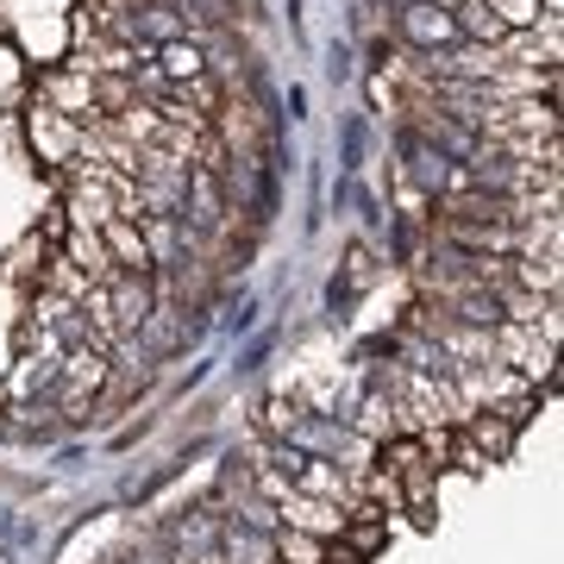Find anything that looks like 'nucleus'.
<instances>
[{"label": "nucleus", "instance_id": "2", "mask_svg": "<svg viewBox=\"0 0 564 564\" xmlns=\"http://www.w3.org/2000/svg\"><path fill=\"white\" fill-rule=\"evenodd\" d=\"M107 307H113V333H120V339H132V333L158 314L151 276H139V270H113V276H107Z\"/></svg>", "mask_w": 564, "mask_h": 564}, {"label": "nucleus", "instance_id": "21", "mask_svg": "<svg viewBox=\"0 0 564 564\" xmlns=\"http://www.w3.org/2000/svg\"><path fill=\"white\" fill-rule=\"evenodd\" d=\"M176 564H226V558H220V545H214V552H195V558H176Z\"/></svg>", "mask_w": 564, "mask_h": 564}, {"label": "nucleus", "instance_id": "3", "mask_svg": "<svg viewBox=\"0 0 564 564\" xmlns=\"http://www.w3.org/2000/svg\"><path fill=\"white\" fill-rule=\"evenodd\" d=\"M282 527H295V533H314V540H339L345 527V508L339 502H321V496H302V489H289L276 502Z\"/></svg>", "mask_w": 564, "mask_h": 564}, {"label": "nucleus", "instance_id": "11", "mask_svg": "<svg viewBox=\"0 0 564 564\" xmlns=\"http://www.w3.org/2000/svg\"><path fill=\"white\" fill-rule=\"evenodd\" d=\"M514 433H521V426H508L502 414H470V421H464V445H470V452H477V458H508V452H514Z\"/></svg>", "mask_w": 564, "mask_h": 564}, {"label": "nucleus", "instance_id": "14", "mask_svg": "<svg viewBox=\"0 0 564 564\" xmlns=\"http://www.w3.org/2000/svg\"><path fill=\"white\" fill-rule=\"evenodd\" d=\"M63 263H69V270H82L88 282H107V276H113L107 245H101V232H95V226H76V232H69V251H63Z\"/></svg>", "mask_w": 564, "mask_h": 564}, {"label": "nucleus", "instance_id": "5", "mask_svg": "<svg viewBox=\"0 0 564 564\" xmlns=\"http://www.w3.org/2000/svg\"><path fill=\"white\" fill-rule=\"evenodd\" d=\"M44 95H51V107H57V113H69V120H101V107H95V76H88V69H76V63H69V69H63V76H51L44 82Z\"/></svg>", "mask_w": 564, "mask_h": 564}, {"label": "nucleus", "instance_id": "7", "mask_svg": "<svg viewBox=\"0 0 564 564\" xmlns=\"http://www.w3.org/2000/svg\"><path fill=\"white\" fill-rule=\"evenodd\" d=\"M289 484L302 489V496H321V502H351V470H339L333 458H307L302 452V464H295V477Z\"/></svg>", "mask_w": 564, "mask_h": 564}, {"label": "nucleus", "instance_id": "12", "mask_svg": "<svg viewBox=\"0 0 564 564\" xmlns=\"http://www.w3.org/2000/svg\"><path fill=\"white\" fill-rule=\"evenodd\" d=\"M69 214H76V226H95V232H101L107 220H120V207L107 195V176H82L76 188H69Z\"/></svg>", "mask_w": 564, "mask_h": 564}, {"label": "nucleus", "instance_id": "16", "mask_svg": "<svg viewBox=\"0 0 564 564\" xmlns=\"http://www.w3.org/2000/svg\"><path fill=\"white\" fill-rule=\"evenodd\" d=\"M452 25H458V39H470V44H502V39H508V32L496 25V13H489L484 0H458Z\"/></svg>", "mask_w": 564, "mask_h": 564}, {"label": "nucleus", "instance_id": "8", "mask_svg": "<svg viewBox=\"0 0 564 564\" xmlns=\"http://www.w3.org/2000/svg\"><path fill=\"white\" fill-rule=\"evenodd\" d=\"M32 144H39L51 163H69L82 151V126L69 120V113H57V107H39V113H32Z\"/></svg>", "mask_w": 564, "mask_h": 564}, {"label": "nucleus", "instance_id": "19", "mask_svg": "<svg viewBox=\"0 0 564 564\" xmlns=\"http://www.w3.org/2000/svg\"><path fill=\"white\" fill-rule=\"evenodd\" d=\"M295 421H302V408H295V402H270V408H263V426L282 433V440H289V426H295Z\"/></svg>", "mask_w": 564, "mask_h": 564}, {"label": "nucleus", "instance_id": "20", "mask_svg": "<svg viewBox=\"0 0 564 564\" xmlns=\"http://www.w3.org/2000/svg\"><path fill=\"white\" fill-rule=\"evenodd\" d=\"M95 95H101V101H113V107H132V88H126V82H101Z\"/></svg>", "mask_w": 564, "mask_h": 564}, {"label": "nucleus", "instance_id": "4", "mask_svg": "<svg viewBox=\"0 0 564 564\" xmlns=\"http://www.w3.org/2000/svg\"><path fill=\"white\" fill-rule=\"evenodd\" d=\"M402 39H408V44H421V51H445V44H458L452 7H433V0H408V7H402Z\"/></svg>", "mask_w": 564, "mask_h": 564}, {"label": "nucleus", "instance_id": "6", "mask_svg": "<svg viewBox=\"0 0 564 564\" xmlns=\"http://www.w3.org/2000/svg\"><path fill=\"white\" fill-rule=\"evenodd\" d=\"M351 421H358L364 440H402V402H395V389H389L383 377H377V383H370V395L358 402V414H351Z\"/></svg>", "mask_w": 564, "mask_h": 564}, {"label": "nucleus", "instance_id": "9", "mask_svg": "<svg viewBox=\"0 0 564 564\" xmlns=\"http://www.w3.org/2000/svg\"><path fill=\"white\" fill-rule=\"evenodd\" d=\"M101 245H107V263H120V270H139V276H151V251H144L139 220H107V226H101Z\"/></svg>", "mask_w": 564, "mask_h": 564}, {"label": "nucleus", "instance_id": "1", "mask_svg": "<svg viewBox=\"0 0 564 564\" xmlns=\"http://www.w3.org/2000/svg\"><path fill=\"white\" fill-rule=\"evenodd\" d=\"M107 370H113V358H107V345H76V351H63L57 358V389H51V402L57 408H82L95 389H107Z\"/></svg>", "mask_w": 564, "mask_h": 564}, {"label": "nucleus", "instance_id": "10", "mask_svg": "<svg viewBox=\"0 0 564 564\" xmlns=\"http://www.w3.org/2000/svg\"><path fill=\"white\" fill-rule=\"evenodd\" d=\"M220 558L226 564H282L276 558V533H251V527H239V521L220 527Z\"/></svg>", "mask_w": 564, "mask_h": 564}, {"label": "nucleus", "instance_id": "13", "mask_svg": "<svg viewBox=\"0 0 564 564\" xmlns=\"http://www.w3.org/2000/svg\"><path fill=\"white\" fill-rule=\"evenodd\" d=\"M163 82H202L207 76V51L195 39H170V44H158V63H151Z\"/></svg>", "mask_w": 564, "mask_h": 564}, {"label": "nucleus", "instance_id": "17", "mask_svg": "<svg viewBox=\"0 0 564 564\" xmlns=\"http://www.w3.org/2000/svg\"><path fill=\"white\" fill-rule=\"evenodd\" d=\"M408 163H414V182H421V188H445V182H452V170H458L440 144H426V139L408 144Z\"/></svg>", "mask_w": 564, "mask_h": 564}, {"label": "nucleus", "instance_id": "18", "mask_svg": "<svg viewBox=\"0 0 564 564\" xmlns=\"http://www.w3.org/2000/svg\"><path fill=\"white\" fill-rule=\"evenodd\" d=\"M276 558L282 564H326V540L295 533V527H276Z\"/></svg>", "mask_w": 564, "mask_h": 564}, {"label": "nucleus", "instance_id": "15", "mask_svg": "<svg viewBox=\"0 0 564 564\" xmlns=\"http://www.w3.org/2000/svg\"><path fill=\"white\" fill-rule=\"evenodd\" d=\"M57 389V358H20V370H13V383H7V395L13 402H32V395H51Z\"/></svg>", "mask_w": 564, "mask_h": 564}]
</instances>
